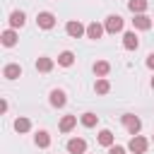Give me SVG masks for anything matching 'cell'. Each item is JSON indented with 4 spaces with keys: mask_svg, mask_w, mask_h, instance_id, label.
<instances>
[{
    "mask_svg": "<svg viewBox=\"0 0 154 154\" xmlns=\"http://www.w3.org/2000/svg\"><path fill=\"white\" fill-rule=\"evenodd\" d=\"M120 123H123V128H125L130 135H140V130H142V120H140L135 113H125V116L120 118Z\"/></svg>",
    "mask_w": 154,
    "mask_h": 154,
    "instance_id": "cell-1",
    "label": "cell"
},
{
    "mask_svg": "<svg viewBox=\"0 0 154 154\" xmlns=\"http://www.w3.org/2000/svg\"><path fill=\"white\" fill-rule=\"evenodd\" d=\"M147 147H149V140L142 137V135H132V140H130V144H128V149H130L132 154H144Z\"/></svg>",
    "mask_w": 154,
    "mask_h": 154,
    "instance_id": "cell-2",
    "label": "cell"
},
{
    "mask_svg": "<svg viewBox=\"0 0 154 154\" xmlns=\"http://www.w3.org/2000/svg\"><path fill=\"white\" fill-rule=\"evenodd\" d=\"M103 26H106V34H118V31H123V17L120 14H108Z\"/></svg>",
    "mask_w": 154,
    "mask_h": 154,
    "instance_id": "cell-3",
    "label": "cell"
},
{
    "mask_svg": "<svg viewBox=\"0 0 154 154\" xmlns=\"http://www.w3.org/2000/svg\"><path fill=\"white\" fill-rule=\"evenodd\" d=\"M65 31H67V36L79 38V36H84V34H87V26H84L82 22H77V19H70V22L65 24Z\"/></svg>",
    "mask_w": 154,
    "mask_h": 154,
    "instance_id": "cell-4",
    "label": "cell"
},
{
    "mask_svg": "<svg viewBox=\"0 0 154 154\" xmlns=\"http://www.w3.org/2000/svg\"><path fill=\"white\" fill-rule=\"evenodd\" d=\"M36 24L41 29H53L55 26V14L53 12H38L36 14Z\"/></svg>",
    "mask_w": 154,
    "mask_h": 154,
    "instance_id": "cell-5",
    "label": "cell"
},
{
    "mask_svg": "<svg viewBox=\"0 0 154 154\" xmlns=\"http://www.w3.org/2000/svg\"><path fill=\"white\" fill-rule=\"evenodd\" d=\"M67 152L70 154H87V142L82 137H72V140H67Z\"/></svg>",
    "mask_w": 154,
    "mask_h": 154,
    "instance_id": "cell-6",
    "label": "cell"
},
{
    "mask_svg": "<svg viewBox=\"0 0 154 154\" xmlns=\"http://www.w3.org/2000/svg\"><path fill=\"white\" fill-rule=\"evenodd\" d=\"M132 24H135V29H140V31H147V29H152L154 19H152V17H147V14L142 12V14H135V17H132Z\"/></svg>",
    "mask_w": 154,
    "mask_h": 154,
    "instance_id": "cell-7",
    "label": "cell"
},
{
    "mask_svg": "<svg viewBox=\"0 0 154 154\" xmlns=\"http://www.w3.org/2000/svg\"><path fill=\"white\" fill-rule=\"evenodd\" d=\"M48 101H51V106H53V108H63V106L67 103V96H65V91H63V89H53V91H51V96H48Z\"/></svg>",
    "mask_w": 154,
    "mask_h": 154,
    "instance_id": "cell-8",
    "label": "cell"
},
{
    "mask_svg": "<svg viewBox=\"0 0 154 154\" xmlns=\"http://www.w3.org/2000/svg\"><path fill=\"white\" fill-rule=\"evenodd\" d=\"M103 31H106V26L103 24H99V22H91V24H87V38H101L103 36Z\"/></svg>",
    "mask_w": 154,
    "mask_h": 154,
    "instance_id": "cell-9",
    "label": "cell"
},
{
    "mask_svg": "<svg viewBox=\"0 0 154 154\" xmlns=\"http://www.w3.org/2000/svg\"><path fill=\"white\" fill-rule=\"evenodd\" d=\"M123 46H125L128 51H137V46H140L137 34H135V31H125V34H123Z\"/></svg>",
    "mask_w": 154,
    "mask_h": 154,
    "instance_id": "cell-10",
    "label": "cell"
},
{
    "mask_svg": "<svg viewBox=\"0 0 154 154\" xmlns=\"http://www.w3.org/2000/svg\"><path fill=\"white\" fill-rule=\"evenodd\" d=\"M24 22H26V14H24L22 10H14V12L10 14V29H19V26H24Z\"/></svg>",
    "mask_w": 154,
    "mask_h": 154,
    "instance_id": "cell-11",
    "label": "cell"
},
{
    "mask_svg": "<svg viewBox=\"0 0 154 154\" xmlns=\"http://www.w3.org/2000/svg\"><path fill=\"white\" fill-rule=\"evenodd\" d=\"M19 75H22V67H19L17 63H10V65L2 67V77H5V79H17Z\"/></svg>",
    "mask_w": 154,
    "mask_h": 154,
    "instance_id": "cell-12",
    "label": "cell"
},
{
    "mask_svg": "<svg viewBox=\"0 0 154 154\" xmlns=\"http://www.w3.org/2000/svg\"><path fill=\"white\" fill-rule=\"evenodd\" d=\"M53 58H48V55H41V58H36V70L38 72H51L53 70Z\"/></svg>",
    "mask_w": 154,
    "mask_h": 154,
    "instance_id": "cell-13",
    "label": "cell"
},
{
    "mask_svg": "<svg viewBox=\"0 0 154 154\" xmlns=\"http://www.w3.org/2000/svg\"><path fill=\"white\" fill-rule=\"evenodd\" d=\"M0 41H2V46L12 48V46L17 43V31H14V29H5V31H2V36H0Z\"/></svg>",
    "mask_w": 154,
    "mask_h": 154,
    "instance_id": "cell-14",
    "label": "cell"
},
{
    "mask_svg": "<svg viewBox=\"0 0 154 154\" xmlns=\"http://www.w3.org/2000/svg\"><path fill=\"white\" fill-rule=\"evenodd\" d=\"M108 72H111V63L108 60H96L94 63V75L96 77H106Z\"/></svg>",
    "mask_w": 154,
    "mask_h": 154,
    "instance_id": "cell-15",
    "label": "cell"
},
{
    "mask_svg": "<svg viewBox=\"0 0 154 154\" xmlns=\"http://www.w3.org/2000/svg\"><path fill=\"white\" fill-rule=\"evenodd\" d=\"M79 123H82L84 128H96L99 116H96V113H91V111H87V113H82V116H79Z\"/></svg>",
    "mask_w": 154,
    "mask_h": 154,
    "instance_id": "cell-16",
    "label": "cell"
},
{
    "mask_svg": "<svg viewBox=\"0 0 154 154\" xmlns=\"http://www.w3.org/2000/svg\"><path fill=\"white\" fill-rule=\"evenodd\" d=\"M75 125H77V116H63L58 128H60V132H70Z\"/></svg>",
    "mask_w": 154,
    "mask_h": 154,
    "instance_id": "cell-17",
    "label": "cell"
},
{
    "mask_svg": "<svg viewBox=\"0 0 154 154\" xmlns=\"http://www.w3.org/2000/svg\"><path fill=\"white\" fill-rule=\"evenodd\" d=\"M99 144H101V147H113V144H116V135H113L111 130H101V132H99Z\"/></svg>",
    "mask_w": 154,
    "mask_h": 154,
    "instance_id": "cell-18",
    "label": "cell"
},
{
    "mask_svg": "<svg viewBox=\"0 0 154 154\" xmlns=\"http://www.w3.org/2000/svg\"><path fill=\"white\" fill-rule=\"evenodd\" d=\"M34 142H36V147H41V149H46V147L51 144V135H48L46 130H38V132L34 135Z\"/></svg>",
    "mask_w": 154,
    "mask_h": 154,
    "instance_id": "cell-19",
    "label": "cell"
},
{
    "mask_svg": "<svg viewBox=\"0 0 154 154\" xmlns=\"http://www.w3.org/2000/svg\"><path fill=\"white\" fill-rule=\"evenodd\" d=\"M94 91H96V94H108V91H111V82H108L106 77H99V79L94 82Z\"/></svg>",
    "mask_w": 154,
    "mask_h": 154,
    "instance_id": "cell-20",
    "label": "cell"
},
{
    "mask_svg": "<svg viewBox=\"0 0 154 154\" xmlns=\"http://www.w3.org/2000/svg\"><path fill=\"white\" fill-rule=\"evenodd\" d=\"M147 5H149L147 0H130V2H128V7H130L132 14H142V12L147 10Z\"/></svg>",
    "mask_w": 154,
    "mask_h": 154,
    "instance_id": "cell-21",
    "label": "cell"
},
{
    "mask_svg": "<svg viewBox=\"0 0 154 154\" xmlns=\"http://www.w3.org/2000/svg\"><path fill=\"white\" fill-rule=\"evenodd\" d=\"M75 63V53L72 51H63L60 55H58V65H63V67H70Z\"/></svg>",
    "mask_w": 154,
    "mask_h": 154,
    "instance_id": "cell-22",
    "label": "cell"
},
{
    "mask_svg": "<svg viewBox=\"0 0 154 154\" xmlns=\"http://www.w3.org/2000/svg\"><path fill=\"white\" fill-rule=\"evenodd\" d=\"M14 130H17V132H29V130H31V120L24 118V116H19V118L14 120Z\"/></svg>",
    "mask_w": 154,
    "mask_h": 154,
    "instance_id": "cell-23",
    "label": "cell"
},
{
    "mask_svg": "<svg viewBox=\"0 0 154 154\" xmlns=\"http://www.w3.org/2000/svg\"><path fill=\"white\" fill-rule=\"evenodd\" d=\"M108 154H125V147H120V144H113V147H108Z\"/></svg>",
    "mask_w": 154,
    "mask_h": 154,
    "instance_id": "cell-24",
    "label": "cell"
},
{
    "mask_svg": "<svg viewBox=\"0 0 154 154\" xmlns=\"http://www.w3.org/2000/svg\"><path fill=\"white\" fill-rule=\"evenodd\" d=\"M147 67H149V70H154V53H149V55H147Z\"/></svg>",
    "mask_w": 154,
    "mask_h": 154,
    "instance_id": "cell-25",
    "label": "cell"
},
{
    "mask_svg": "<svg viewBox=\"0 0 154 154\" xmlns=\"http://www.w3.org/2000/svg\"><path fill=\"white\" fill-rule=\"evenodd\" d=\"M152 89H154V77H152Z\"/></svg>",
    "mask_w": 154,
    "mask_h": 154,
    "instance_id": "cell-26",
    "label": "cell"
},
{
    "mask_svg": "<svg viewBox=\"0 0 154 154\" xmlns=\"http://www.w3.org/2000/svg\"><path fill=\"white\" fill-rule=\"evenodd\" d=\"M152 140H154V137H152Z\"/></svg>",
    "mask_w": 154,
    "mask_h": 154,
    "instance_id": "cell-27",
    "label": "cell"
}]
</instances>
